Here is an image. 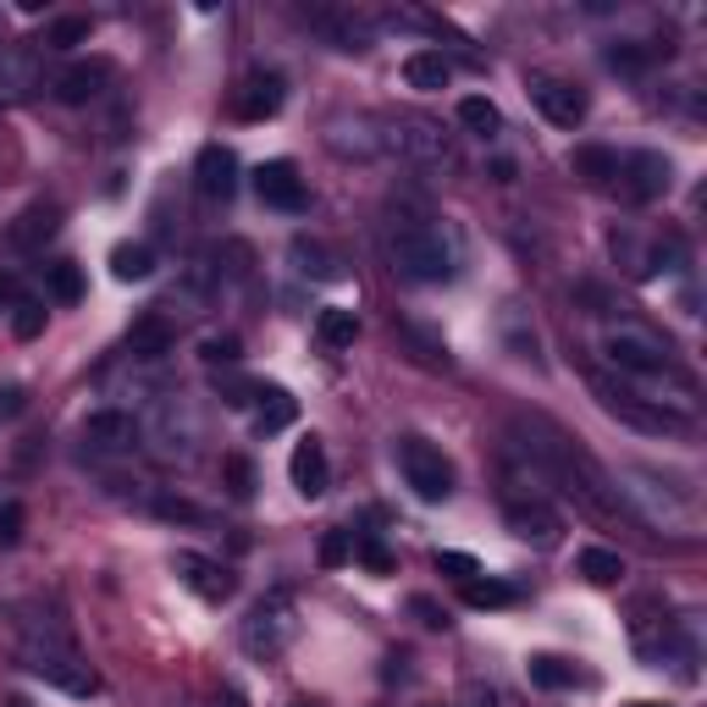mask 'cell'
I'll use <instances>...</instances> for the list:
<instances>
[{
	"mask_svg": "<svg viewBox=\"0 0 707 707\" xmlns=\"http://www.w3.org/2000/svg\"><path fill=\"white\" fill-rule=\"evenodd\" d=\"M387 249L410 283H453L459 277V238L436 216H399L387 233Z\"/></svg>",
	"mask_w": 707,
	"mask_h": 707,
	"instance_id": "cell-1",
	"label": "cell"
},
{
	"mask_svg": "<svg viewBox=\"0 0 707 707\" xmlns=\"http://www.w3.org/2000/svg\"><path fill=\"white\" fill-rule=\"evenodd\" d=\"M591 393H597V404H602L613 421L636 425V431H652V436H686V431H691V415H686V410H664L658 399H641V393H630V387H613L608 376H591Z\"/></svg>",
	"mask_w": 707,
	"mask_h": 707,
	"instance_id": "cell-2",
	"label": "cell"
},
{
	"mask_svg": "<svg viewBox=\"0 0 707 707\" xmlns=\"http://www.w3.org/2000/svg\"><path fill=\"white\" fill-rule=\"evenodd\" d=\"M28 669H33V675H45V680H50V686H61V691H78V697H84V691H95V669L78 658V647H72L61 630L50 636V625H45V641H39V636H28Z\"/></svg>",
	"mask_w": 707,
	"mask_h": 707,
	"instance_id": "cell-3",
	"label": "cell"
},
{
	"mask_svg": "<svg viewBox=\"0 0 707 707\" xmlns=\"http://www.w3.org/2000/svg\"><path fill=\"white\" fill-rule=\"evenodd\" d=\"M293 636H298V619H293V602H287V591H272V597H261V602H255V613L244 619V652H249V658H261V664L283 658Z\"/></svg>",
	"mask_w": 707,
	"mask_h": 707,
	"instance_id": "cell-4",
	"label": "cell"
},
{
	"mask_svg": "<svg viewBox=\"0 0 707 707\" xmlns=\"http://www.w3.org/2000/svg\"><path fill=\"white\" fill-rule=\"evenodd\" d=\"M399 470H404V481H410V492L421 503H448L453 498V464H448V453L436 442L404 436L399 442Z\"/></svg>",
	"mask_w": 707,
	"mask_h": 707,
	"instance_id": "cell-5",
	"label": "cell"
},
{
	"mask_svg": "<svg viewBox=\"0 0 707 707\" xmlns=\"http://www.w3.org/2000/svg\"><path fill=\"white\" fill-rule=\"evenodd\" d=\"M602 348H608V360H613L619 371H630V376H669V371H675L669 343H658V337L641 332V326H608Z\"/></svg>",
	"mask_w": 707,
	"mask_h": 707,
	"instance_id": "cell-6",
	"label": "cell"
},
{
	"mask_svg": "<svg viewBox=\"0 0 707 707\" xmlns=\"http://www.w3.org/2000/svg\"><path fill=\"white\" fill-rule=\"evenodd\" d=\"M526 89H531L537 111H542L553 128H580V122H586V111H591L586 89H580V84H569V78H553V72H531V78H526Z\"/></svg>",
	"mask_w": 707,
	"mask_h": 707,
	"instance_id": "cell-7",
	"label": "cell"
},
{
	"mask_svg": "<svg viewBox=\"0 0 707 707\" xmlns=\"http://www.w3.org/2000/svg\"><path fill=\"white\" fill-rule=\"evenodd\" d=\"M613 183H625V194H630L636 205H652V199L669 194L675 166H669V155H658V149H636V155L619 160V177H613Z\"/></svg>",
	"mask_w": 707,
	"mask_h": 707,
	"instance_id": "cell-8",
	"label": "cell"
},
{
	"mask_svg": "<svg viewBox=\"0 0 707 707\" xmlns=\"http://www.w3.org/2000/svg\"><path fill=\"white\" fill-rule=\"evenodd\" d=\"M503 520H509V531H514L520 542H531V548H559V542H564V520H559V509H548L542 498H509Z\"/></svg>",
	"mask_w": 707,
	"mask_h": 707,
	"instance_id": "cell-9",
	"label": "cell"
},
{
	"mask_svg": "<svg viewBox=\"0 0 707 707\" xmlns=\"http://www.w3.org/2000/svg\"><path fill=\"white\" fill-rule=\"evenodd\" d=\"M255 194H261V205L287 210V216H298V210L310 205L304 177H298V166H293V160H266V166H255Z\"/></svg>",
	"mask_w": 707,
	"mask_h": 707,
	"instance_id": "cell-10",
	"label": "cell"
},
{
	"mask_svg": "<svg viewBox=\"0 0 707 707\" xmlns=\"http://www.w3.org/2000/svg\"><path fill=\"white\" fill-rule=\"evenodd\" d=\"M194 183H199V194L210 205H227L238 194V155L227 144H205L199 160H194Z\"/></svg>",
	"mask_w": 707,
	"mask_h": 707,
	"instance_id": "cell-11",
	"label": "cell"
},
{
	"mask_svg": "<svg viewBox=\"0 0 707 707\" xmlns=\"http://www.w3.org/2000/svg\"><path fill=\"white\" fill-rule=\"evenodd\" d=\"M171 569H177L183 586H188L194 597H205V602H227V597L238 591V575L227 564H216V559H205V553H177Z\"/></svg>",
	"mask_w": 707,
	"mask_h": 707,
	"instance_id": "cell-12",
	"label": "cell"
},
{
	"mask_svg": "<svg viewBox=\"0 0 707 707\" xmlns=\"http://www.w3.org/2000/svg\"><path fill=\"white\" fill-rule=\"evenodd\" d=\"M106 78H111V61L106 56H95V61H72L67 72H56V100H67V106H89L100 89H106Z\"/></svg>",
	"mask_w": 707,
	"mask_h": 707,
	"instance_id": "cell-13",
	"label": "cell"
},
{
	"mask_svg": "<svg viewBox=\"0 0 707 707\" xmlns=\"http://www.w3.org/2000/svg\"><path fill=\"white\" fill-rule=\"evenodd\" d=\"M287 475H293L298 498H326V487H332V464H326V448H321L315 436H304V442L293 448V459H287Z\"/></svg>",
	"mask_w": 707,
	"mask_h": 707,
	"instance_id": "cell-14",
	"label": "cell"
},
{
	"mask_svg": "<svg viewBox=\"0 0 707 707\" xmlns=\"http://www.w3.org/2000/svg\"><path fill=\"white\" fill-rule=\"evenodd\" d=\"M56 227H61V205H56V199H33V205L6 227V238H11V249H39L45 238H56Z\"/></svg>",
	"mask_w": 707,
	"mask_h": 707,
	"instance_id": "cell-15",
	"label": "cell"
},
{
	"mask_svg": "<svg viewBox=\"0 0 707 707\" xmlns=\"http://www.w3.org/2000/svg\"><path fill=\"white\" fill-rule=\"evenodd\" d=\"M287 100V84L283 72H255L249 84H244V95H238V117L244 122H266V117H277Z\"/></svg>",
	"mask_w": 707,
	"mask_h": 707,
	"instance_id": "cell-16",
	"label": "cell"
},
{
	"mask_svg": "<svg viewBox=\"0 0 707 707\" xmlns=\"http://www.w3.org/2000/svg\"><path fill=\"white\" fill-rule=\"evenodd\" d=\"M171 343H177V332H171V321L160 310H144L139 321L128 326V354L134 360H166Z\"/></svg>",
	"mask_w": 707,
	"mask_h": 707,
	"instance_id": "cell-17",
	"label": "cell"
},
{
	"mask_svg": "<svg viewBox=\"0 0 707 707\" xmlns=\"http://www.w3.org/2000/svg\"><path fill=\"white\" fill-rule=\"evenodd\" d=\"M84 442H95L106 453H128L139 442V425H134V415H122V410H95L84 421Z\"/></svg>",
	"mask_w": 707,
	"mask_h": 707,
	"instance_id": "cell-18",
	"label": "cell"
},
{
	"mask_svg": "<svg viewBox=\"0 0 707 707\" xmlns=\"http://www.w3.org/2000/svg\"><path fill=\"white\" fill-rule=\"evenodd\" d=\"M404 84L421 89V95H436V89L453 84V61H448L442 50H415V56L404 61Z\"/></svg>",
	"mask_w": 707,
	"mask_h": 707,
	"instance_id": "cell-19",
	"label": "cell"
},
{
	"mask_svg": "<svg viewBox=\"0 0 707 707\" xmlns=\"http://www.w3.org/2000/svg\"><path fill=\"white\" fill-rule=\"evenodd\" d=\"M39 95V67L28 56H0V106H22Z\"/></svg>",
	"mask_w": 707,
	"mask_h": 707,
	"instance_id": "cell-20",
	"label": "cell"
},
{
	"mask_svg": "<svg viewBox=\"0 0 707 707\" xmlns=\"http://www.w3.org/2000/svg\"><path fill=\"white\" fill-rule=\"evenodd\" d=\"M255 399H261V410H255V431L261 436H277V431H287L298 421V399L287 387H261Z\"/></svg>",
	"mask_w": 707,
	"mask_h": 707,
	"instance_id": "cell-21",
	"label": "cell"
},
{
	"mask_svg": "<svg viewBox=\"0 0 707 707\" xmlns=\"http://www.w3.org/2000/svg\"><path fill=\"white\" fill-rule=\"evenodd\" d=\"M569 171L586 177V183H613L619 177V149H608V144H575Z\"/></svg>",
	"mask_w": 707,
	"mask_h": 707,
	"instance_id": "cell-22",
	"label": "cell"
},
{
	"mask_svg": "<svg viewBox=\"0 0 707 707\" xmlns=\"http://www.w3.org/2000/svg\"><path fill=\"white\" fill-rule=\"evenodd\" d=\"M315 337H321L326 348H354V337H360V315L343 310V304H326V310L315 315Z\"/></svg>",
	"mask_w": 707,
	"mask_h": 707,
	"instance_id": "cell-23",
	"label": "cell"
},
{
	"mask_svg": "<svg viewBox=\"0 0 707 707\" xmlns=\"http://www.w3.org/2000/svg\"><path fill=\"white\" fill-rule=\"evenodd\" d=\"M526 675H531V686H537V691H569V686L580 680V675H575V664L559 658V652H531Z\"/></svg>",
	"mask_w": 707,
	"mask_h": 707,
	"instance_id": "cell-24",
	"label": "cell"
},
{
	"mask_svg": "<svg viewBox=\"0 0 707 707\" xmlns=\"http://www.w3.org/2000/svg\"><path fill=\"white\" fill-rule=\"evenodd\" d=\"M459 122H464L475 139H498V134H503V111H498L487 95H464V100H459Z\"/></svg>",
	"mask_w": 707,
	"mask_h": 707,
	"instance_id": "cell-25",
	"label": "cell"
},
{
	"mask_svg": "<svg viewBox=\"0 0 707 707\" xmlns=\"http://www.w3.org/2000/svg\"><path fill=\"white\" fill-rule=\"evenodd\" d=\"M399 149H410V155H421V160H448V139H442L436 122H404Z\"/></svg>",
	"mask_w": 707,
	"mask_h": 707,
	"instance_id": "cell-26",
	"label": "cell"
},
{
	"mask_svg": "<svg viewBox=\"0 0 707 707\" xmlns=\"http://www.w3.org/2000/svg\"><path fill=\"white\" fill-rule=\"evenodd\" d=\"M149 272H155L149 244H117V249H111V277H117V283H144Z\"/></svg>",
	"mask_w": 707,
	"mask_h": 707,
	"instance_id": "cell-27",
	"label": "cell"
},
{
	"mask_svg": "<svg viewBox=\"0 0 707 707\" xmlns=\"http://www.w3.org/2000/svg\"><path fill=\"white\" fill-rule=\"evenodd\" d=\"M575 569H580L591 586H613V580L625 575V559H619L613 548H586V553L575 559Z\"/></svg>",
	"mask_w": 707,
	"mask_h": 707,
	"instance_id": "cell-28",
	"label": "cell"
},
{
	"mask_svg": "<svg viewBox=\"0 0 707 707\" xmlns=\"http://www.w3.org/2000/svg\"><path fill=\"white\" fill-rule=\"evenodd\" d=\"M45 287H50L56 304H78L84 298V272L72 261H56V266H45Z\"/></svg>",
	"mask_w": 707,
	"mask_h": 707,
	"instance_id": "cell-29",
	"label": "cell"
},
{
	"mask_svg": "<svg viewBox=\"0 0 707 707\" xmlns=\"http://www.w3.org/2000/svg\"><path fill=\"white\" fill-rule=\"evenodd\" d=\"M89 39H95V22H89V17H56L50 33H45L50 50H78V45H89Z\"/></svg>",
	"mask_w": 707,
	"mask_h": 707,
	"instance_id": "cell-30",
	"label": "cell"
},
{
	"mask_svg": "<svg viewBox=\"0 0 707 707\" xmlns=\"http://www.w3.org/2000/svg\"><path fill=\"white\" fill-rule=\"evenodd\" d=\"M602 61H608L613 72H625V78H641L652 56H647V45H636V39H619V45H608V50H602Z\"/></svg>",
	"mask_w": 707,
	"mask_h": 707,
	"instance_id": "cell-31",
	"label": "cell"
},
{
	"mask_svg": "<svg viewBox=\"0 0 707 707\" xmlns=\"http://www.w3.org/2000/svg\"><path fill=\"white\" fill-rule=\"evenodd\" d=\"M321 28L337 39V50H371V28L360 17H321Z\"/></svg>",
	"mask_w": 707,
	"mask_h": 707,
	"instance_id": "cell-32",
	"label": "cell"
},
{
	"mask_svg": "<svg viewBox=\"0 0 707 707\" xmlns=\"http://www.w3.org/2000/svg\"><path fill=\"white\" fill-rule=\"evenodd\" d=\"M222 481H227V492H233L238 503H249V498H255V464H249L244 453L222 459Z\"/></svg>",
	"mask_w": 707,
	"mask_h": 707,
	"instance_id": "cell-33",
	"label": "cell"
},
{
	"mask_svg": "<svg viewBox=\"0 0 707 707\" xmlns=\"http://www.w3.org/2000/svg\"><path fill=\"white\" fill-rule=\"evenodd\" d=\"M464 602L470 608H509L514 586H503V580H464Z\"/></svg>",
	"mask_w": 707,
	"mask_h": 707,
	"instance_id": "cell-34",
	"label": "cell"
},
{
	"mask_svg": "<svg viewBox=\"0 0 707 707\" xmlns=\"http://www.w3.org/2000/svg\"><path fill=\"white\" fill-rule=\"evenodd\" d=\"M354 559L371 569V575H393V553H387L376 537H354Z\"/></svg>",
	"mask_w": 707,
	"mask_h": 707,
	"instance_id": "cell-35",
	"label": "cell"
},
{
	"mask_svg": "<svg viewBox=\"0 0 707 707\" xmlns=\"http://www.w3.org/2000/svg\"><path fill=\"white\" fill-rule=\"evenodd\" d=\"M11 332L28 343V337H39L45 332V304H33V298H22L17 304V315H11Z\"/></svg>",
	"mask_w": 707,
	"mask_h": 707,
	"instance_id": "cell-36",
	"label": "cell"
},
{
	"mask_svg": "<svg viewBox=\"0 0 707 707\" xmlns=\"http://www.w3.org/2000/svg\"><path fill=\"white\" fill-rule=\"evenodd\" d=\"M348 559H354V537L348 531H326L321 537V564L337 569V564H348Z\"/></svg>",
	"mask_w": 707,
	"mask_h": 707,
	"instance_id": "cell-37",
	"label": "cell"
},
{
	"mask_svg": "<svg viewBox=\"0 0 707 707\" xmlns=\"http://www.w3.org/2000/svg\"><path fill=\"white\" fill-rule=\"evenodd\" d=\"M199 354H205V365H238L244 343H238V337H205V343H199Z\"/></svg>",
	"mask_w": 707,
	"mask_h": 707,
	"instance_id": "cell-38",
	"label": "cell"
},
{
	"mask_svg": "<svg viewBox=\"0 0 707 707\" xmlns=\"http://www.w3.org/2000/svg\"><path fill=\"white\" fill-rule=\"evenodd\" d=\"M22 526H28L22 503H0V548H17L22 542Z\"/></svg>",
	"mask_w": 707,
	"mask_h": 707,
	"instance_id": "cell-39",
	"label": "cell"
},
{
	"mask_svg": "<svg viewBox=\"0 0 707 707\" xmlns=\"http://www.w3.org/2000/svg\"><path fill=\"white\" fill-rule=\"evenodd\" d=\"M293 261H310L304 272H315V277H332V272H337V266L326 261V249H321V244H310V238H298V244H293Z\"/></svg>",
	"mask_w": 707,
	"mask_h": 707,
	"instance_id": "cell-40",
	"label": "cell"
},
{
	"mask_svg": "<svg viewBox=\"0 0 707 707\" xmlns=\"http://www.w3.org/2000/svg\"><path fill=\"white\" fill-rule=\"evenodd\" d=\"M155 514H160V520H188V526L205 520V509H194L188 498H155Z\"/></svg>",
	"mask_w": 707,
	"mask_h": 707,
	"instance_id": "cell-41",
	"label": "cell"
},
{
	"mask_svg": "<svg viewBox=\"0 0 707 707\" xmlns=\"http://www.w3.org/2000/svg\"><path fill=\"white\" fill-rule=\"evenodd\" d=\"M436 569H442V575H459V580H475V575H481V564H475L470 553H436Z\"/></svg>",
	"mask_w": 707,
	"mask_h": 707,
	"instance_id": "cell-42",
	"label": "cell"
},
{
	"mask_svg": "<svg viewBox=\"0 0 707 707\" xmlns=\"http://www.w3.org/2000/svg\"><path fill=\"white\" fill-rule=\"evenodd\" d=\"M410 613L421 619L425 630H442V625H448V613H442V608H436L431 597H410Z\"/></svg>",
	"mask_w": 707,
	"mask_h": 707,
	"instance_id": "cell-43",
	"label": "cell"
},
{
	"mask_svg": "<svg viewBox=\"0 0 707 707\" xmlns=\"http://www.w3.org/2000/svg\"><path fill=\"white\" fill-rule=\"evenodd\" d=\"M205 707H249V697H244L238 686H222V691H216V697H210Z\"/></svg>",
	"mask_w": 707,
	"mask_h": 707,
	"instance_id": "cell-44",
	"label": "cell"
},
{
	"mask_svg": "<svg viewBox=\"0 0 707 707\" xmlns=\"http://www.w3.org/2000/svg\"><path fill=\"white\" fill-rule=\"evenodd\" d=\"M6 298H17V283H11V277L0 272V304H6Z\"/></svg>",
	"mask_w": 707,
	"mask_h": 707,
	"instance_id": "cell-45",
	"label": "cell"
},
{
	"mask_svg": "<svg viewBox=\"0 0 707 707\" xmlns=\"http://www.w3.org/2000/svg\"><path fill=\"white\" fill-rule=\"evenodd\" d=\"M6 707H33V703H28V697H11V703H6Z\"/></svg>",
	"mask_w": 707,
	"mask_h": 707,
	"instance_id": "cell-46",
	"label": "cell"
},
{
	"mask_svg": "<svg viewBox=\"0 0 707 707\" xmlns=\"http://www.w3.org/2000/svg\"><path fill=\"white\" fill-rule=\"evenodd\" d=\"M630 707H652V703H630Z\"/></svg>",
	"mask_w": 707,
	"mask_h": 707,
	"instance_id": "cell-47",
	"label": "cell"
},
{
	"mask_svg": "<svg viewBox=\"0 0 707 707\" xmlns=\"http://www.w3.org/2000/svg\"><path fill=\"white\" fill-rule=\"evenodd\" d=\"M293 707H310V703H293Z\"/></svg>",
	"mask_w": 707,
	"mask_h": 707,
	"instance_id": "cell-48",
	"label": "cell"
}]
</instances>
